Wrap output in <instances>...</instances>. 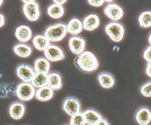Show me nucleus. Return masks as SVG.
Masks as SVG:
<instances>
[{
  "label": "nucleus",
  "instance_id": "obj_1",
  "mask_svg": "<svg viewBox=\"0 0 151 125\" xmlns=\"http://www.w3.org/2000/svg\"><path fill=\"white\" fill-rule=\"evenodd\" d=\"M76 65L80 68V70L85 72H95L100 66V61L97 56L90 50H85L84 53L78 55Z\"/></svg>",
  "mask_w": 151,
  "mask_h": 125
},
{
  "label": "nucleus",
  "instance_id": "obj_2",
  "mask_svg": "<svg viewBox=\"0 0 151 125\" xmlns=\"http://www.w3.org/2000/svg\"><path fill=\"white\" fill-rule=\"evenodd\" d=\"M68 34V31H66V25L65 24H62V22H58V24H54V25H50L46 28L44 31V36L47 37V39L49 42H60L63 41Z\"/></svg>",
  "mask_w": 151,
  "mask_h": 125
},
{
  "label": "nucleus",
  "instance_id": "obj_3",
  "mask_svg": "<svg viewBox=\"0 0 151 125\" xmlns=\"http://www.w3.org/2000/svg\"><path fill=\"white\" fill-rule=\"evenodd\" d=\"M24 5H22V12H24L25 17L31 21V22H36L38 21L41 17V9L40 5L35 0H24Z\"/></svg>",
  "mask_w": 151,
  "mask_h": 125
},
{
  "label": "nucleus",
  "instance_id": "obj_4",
  "mask_svg": "<svg viewBox=\"0 0 151 125\" xmlns=\"http://www.w3.org/2000/svg\"><path fill=\"white\" fill-rule=\"evenodd\" d=\"M104 32L111 38V41H113L114 43H119L124 38L125 29L120 22H109V24L106 25Z\"/></svg>",
  "mask_w": 151,
  "mask_h": 125
},
{
  "label": "nucleus",
  "instance_id": "obj_5",
  "mask_svg": "<svg viewBox=\"0 0 151 125\" xmlns=\"http://www.w3.org/2000/svg\"><path fill=\"white\" fill-rule=\"evenodd\" d=\"M15 94L20 102H28L35 98L36 88L31 85V82H20L15 88Z\"/></svg>",
  "mask_w": 151,
  "mask_h": 125
},
{
  "label": "nucleus",
  "instance_id": "obj_6",
  "mask_svg": "<svg viewBox=\"0 0 151 125\" xmlns=\"http://www.w3.org/2000/svg\"><path fill=\"white\" fill-rule=\"evenodd\" d=\"M103 12H104L106 16L111 20V22H118L119 20H122L123 16H124L123 7L119 6L116 3H107V5L104 6Z\"/></svg>",
  "mask_w": 151,
  "mask_h": 125
},
{
  "label": "nucleus",
  "instance_id": "obj_7",
  "mask_svg": "<svg viewBox=\"0 0 151 125\" xmlns=\"http://www.w3.org/2000/svg\"><path fill=\"white\" fill-rule=\"evenodd\" d=\"M44 53V58L50 63V61H62L65 59V53L64 50L55 46V44H49V47L43 51Z\"/></svg>",
  "mask_w": 151,
  "mask_h": 125
},
{
  "label": "nucleus",
  "instance_id": "obj_8",
  "mask_svg": "<svg viewBox=\"0 0 151 125\" xmlns=\"http://www.w3.org/2000/svg\"><path fill=\"white\" fill-rule=\"evenodd\" d=\"M36 75L33 66L28 64H20L16 68V76L21 80V82H31Z\"/></svg>",
  "mask_w": 151,
  "mask_h": 125
},
{
  "label": "nucleus",
  "instance_id": "obj_9",
  "mask_svg": "<svg viewBox=\"0 0 151 125\" xmlns=\"http://www.w3.org/2000/svg\"><path fill=\"white\" fill-rule=\"evenodd\" d=\"M63 110L69 116H73L78 113H81V103L75 97H68L63 102Z\"/></svg>",
  "mask_w": 151,
  "mask_h": 125
},
{
  "label": "nucleus",
  "instance_id": "obj_10",
  "mask_svg": "<svg viewBox=\"0 0 151 125\" xmlns=\"http://www.w3.org/2000/svg\"><path fill=\"white\" fill-rule=\"evenodd\" d=\"M15 38H16L20 43H27L32 41L33 38V32L29 26L27 25H20L15 29Z\"/></svg>",
  "mask_w": 151,
  "mask_h": 125
},
{
  "label": "nucleus",
  "instance_id": "obj_11",
  "mask_svg": "<svg viewBox=\"0 0 151 125\" xmlns=\"http://www.w3.org/2000/svg\"><path fill=\"white\" fill-rule=\"evenodd\" d=\"M86 48V41L84 38H81L80 36H74L70 37L69 39V49L73 54L75 55H80L81 53L85 51Z\"/></svg>",
  "mask_w": 151,
  "mask_h": 125
},
{
  "label": "nucleus",
  "instance_id": "obj_12",
  "mask_svg": "<svg viewBox=\"0 0 151 125\" xmlns=\"http://www.w3.org/2000/svg\"><path fill=\"white\" fill-rule=\"evenodd\" d=\"M26 113V107L22 102L16 101V102H12L10 107H9V115L11 116V119L14 120H20L24 118Z\"/></svg>",
  "mask_w": 151,
  "mask_h": 125
},
{
  "label": "nucleus",
  "instance_id": "obj_13",
  "mask_svg": "<svg viewBox=\"0 0 151 125\" xmlns=\"http://www.w3.org/2000/svg\"><path fill=\"white\" fill-rule=\"evenodd\" d=\"M100 24H101L100 16L96 14H90L82 20V27H84L85 31H88V32H92L95 29H97L100 27Z\"/></svg>",
  "mask_w": 151,
  "mask_h": 125
},
{
  "label": "nucleus",
  "instance_id": "obj_14",
  "mask_svg": "<svg viewBox=\"0 0 151 125\" xmlns=\"http://www.w3.org/2000/svg\"><path fill=\"white\" fill-rule=\"evenodd\" d=\"M33 69L36 74H48L50 72V63L44 56L37 58L33 63Z\"/></svg>",
  "mask_w": 151,
  "mask_h": 125
},
{
  "label": "nucleus",
  "instance_id": "obj_15",
  "mask_svg": "<svg viewBox=\"0 0 151 125\" xmlns=\"http://www.w3.org/2000/svg\"><path fill=\"white\" fill-rule=\"evenodd\" d=\"M47 86L49 88H52L53 91H58L60 88L63 87V80H62V76L60 74L55 72V71H50L48 74V82H47Z\"/></svg>",
  "mask_w": 151,
  "mask_h": 125
},
{
  "label": "nucleus",
  "instance_id": "obj_16",
  "mask_svg": "<svg viewBox=\"0 0 151 125\" xmlns=\"http://www.w3.org/2000/svg\"><path fill=\"white\" fill-rule=\"evenodd\" d=\"M66 31H68V33L71 34V37L79 36L82 31H84V27H82V21L79 20V19H76V17L71 19L66 24Z\"/></svg>",
  "mask_w": 151,
  "mask_h": 125
},
{
  "label": "nucleus",
  "instance_id": "obj_17",
  "mask_svg": "<svg viewBox=\"0 0 151 125\" xmlns=\"http://www.w3.org/2000/svg\"><path fill=\"white\" fill-rule=\"evenodd\" d=\"M135 120L139 125H150L151 123V110L146 107L140 108L135 114Z\"/></svg>",
  "mask_w": 151,
  "mask_h": 125
},
{
  "label": "nucleus",
  "instance_id": "obj_18",
  "mask_svg": "<svg viewBox=\"0 0 151 125\" xmlns=\"http://www.w3.org/2000/svg\"><path fill=\"white\" fill-rule=\"evenodd\" d=\"M97 80H99V84L102 88L104 90H109L114 86L116 80L113 77V75H111L109 72H100V75L97 76Z\"/></svg>",
  "mask_w": 151,
  "mask_h": 125
},
{
  "label": "nucleus",
  "instance_id": "obj_19",
  "mask_svg": "<svg viewBox=\"0 0 151 125\" xmlns=\"http://www.w3.org/2000/svg\"><path fill=\"white\" fill-rule=\"evenodd\" d=\"M32 44H33V48L38 51H44L48 47L50 42L47 39V37L44 34H36L33 36L32 38Z\"/></svg>",
  "mask_w": 151,
  "mask_h": 125
},
{
  "label": "nucleus",
  "instance_id": "obj_20",
  "mask_svg": "<svg viewBox=\"0 0 151 125\" xmlns=\"http://www.w3.org/2000/svg\"><path fill=\"white\" fill-rule=\"evenodd\" d=\"M82 115H84L86 125H96L100 120L103 119L102 115L93 109H86L85 112H82Z\"/></svg>",
  "mask_w": 151,
  "mask_h": 125
},
{
  "label": "nucleus",
  "instance_id": "obj_21",
  "mask_svg": "<svg viewBox=\"0 0 151 125\" xmlns=\"http://www.w3.org/2000/svg\"><path fill=\"white\" fill-rule=\"evenodd\" d=\"M53 96H54V91H53L52 88H49L48 86H44L41 88H37L35 97L40 102H48L53 98Z\"/></svg>",
  "mask_w": 151,
  "mask_h": 125
},
{
  "label": "nucleus",
  "instance_id": "obj_22",
  "mask_svg": "<svg viewBox=\"0 0 151 125\" xmlns=\"http://www.w3.org/2000/svg\"><path fill=\"white\" fill-rule=\"evenodd\" d=\"M14 53L20 58H28L32 55V48L27 43H17L14 46Z\"/></svg>",
  "mask_w": 151,
  "mask_h": 125
},
{
  "label": "nucleus",
  "instance_id": "obj_23",
  "mask_svg": "<svg viewBox=\"0 0 151 125\" xmlns=\"http://www.w3.org/2000/svg\"><path fill=\"white\" fill-rule=\"evenodd\" d=\"M47 14H48L49 17L54 19V20H58V19H62L64 16L65 9H64L63 5H58V4L52 3L48 6V9H47Z\"/></svg>",
  "mask_w": 151,
  "mask_h": 125
},
{
  "label": "nucleus",
  "instance_id": "obj_24",
  "mask_svg": "<svg viewBox=\"0 0 151 125\" xmlns=\"http://www.w3.org/2000/svg\"><path fill=\"white\" fill-rule=\"evenodd\" d=\"M47 82H48V75L47 74H36L35 77L31 81V85L37 90V88L47 86Z\"/></svg>",
  "mask_w": 151,
  "mask_h": 125
},
{
  "label": "nucleus",
  "instance_id": "obj_25",
  "mask_svg": "<svg viewBox=\"0 0 151 125\" xmlns=\"http://www.w3.org/2000/svg\"><path fill=\"white\" fill-rule=\"evenodd\" d=\"M138 22L141 28H150L151 27V11H142L139 15Z\"/></svg>",
  "mask_w": 151,
  "mask_h": 125
},
{
  "label": "nucleus",
  "instance_id": "obj_26",
  "mask_svg": "<svg viewBox=\"0 0 151 125\" xmlns=\"http://www.w3.org/2000/svg\"><path fill=\"white\" fill-rule=\"evenodd\" d=\"M69 125H86L84 115H82V112L70 116V124Z\"/></svg>",
  "mask_w": 151,
  "mask_h": 125
},
{
  "label": "nucleus",
  "instance_id": "obj_27",
  "mask_svg": "<svg viewBox=\"0 0 151 125\" xmlns=\"http://www.w3.org/2000/svg\"><path fill=\"white\" fill-rule=\"evenodd\" d=\"M140 93L146 98H151V81H147L140 87Z\"/></svg>",
  "mask_w": 151,
  "mask_h": 125
},
{
  "label": "nucleus",
  "instance_id": "obj_28",
  "mask_svg": "<svg viewBox=\"0 0 151 125\" xmlns=\"http://www.w3.org/2000/svg\"><path fill=\"white\" fill-rule=\"evenodd\" d=\"M142 58H144V60L150 64L151 63V46H149L145 50H144V53H142Z\"/></svg>",
  "mask_w": 151,
  "mask_h": 125
},
{
  "label": "nucleus",
  "instance_id": "obj_29",
  "mask_svg": "<svg viewBox=\"0 0 151 125\" xmlns=\"http://www.w3.org/2000/svg\"><path fill=\"white\" fill-rule=\"evenodd\" d=\"M87 3H88L90 6H93V7H100V6L106 4L104 0H88Z\"/></svg>",
  "mask_w": 151,
  "mask_h": 125
},
{
  "label": "nucleus",
  "instance_id": "obj_30",
  "mask_svg": "<svg viewBox=\"0 0 151 125\" xmlns=\"http://www.w3.org/2000/svg\"><path fill=\"white\" fill-rule=\"evenodd\" d=\"M145 74H146V75L151 79V63L150 64H147L146 65V69H145Z\"/></svg>",
  "mask_w": 151,
  "mask_h": 125
},
{
  "label": "nucleus",
  "instance_id": "obj_31",
  "mask_svg": "<svg viewBox=\"0 0 151 125\" xmlns=\"http://www.w3.org/2000/svg\"><path fill=\"white\" fill-rule=\"evenodd\" d=\"M5 25V16L3 14H0V28Z\"/></svg>",
  "mask_w": 151,
  "mask_h": 125
},
{
  "label": "nucleus",
  "instance_id": "obj_32",
  "mask_svg": "<svg viewBox=\"0 0 151 125\" xmlns=\"http://www.w3.org/2000/svg\"><path fill=\"white\" fill-rule=\"evenodd\" d=\"M53 3H54V4H58V5H63V6H64V4L66 3V0H53Z\"/></svg>",
  "mask_w": 151,
  "mask_h": 125
},
{
  "label": "nucleus",
  "instance_id": "obj_33",
  "mask_svg": "<svg viewBox=\"0 0 151 125\" xmlns=\"http://www.w3.org/2000/svg\"><path fill=\"white\" fill-rule=\"evenodd\" d=\"M96 125H109V123L106 120V119H102V120H100L99 123H97Z\"/></svg>",
  "mask_w": 151,
  "mask_h": 125
},
{
  "label": "nucleus",
  "instance_id": "obj_34",
  "mask_svg": "<svg viewBox=\"0 0 151 125\" xmlns=\"http://www.w3.org/2000/svg\"><path fill=\"white\" fill-rule=\"evenodd\" d=\"M149 46H151V33L149 34Z\"/></svg>",
  "mask_w": 151,
  "mask_h": 125
},
{
  "label": "nucleus",
  "instance_id": "obj_35",
  "mask_svg": "<svg viewBox=\"0 0 151 125\" xmlns=\"http://www.w3.org/2000/svg\"><path fill=\"white\" fill-rule=\"evenodd\" d=\"M1 5H3V1H1V0H0V7H1Z\"/></svg>",
  "mask_w": 151,
  "mask_h": 125
}]
</instances>
